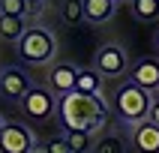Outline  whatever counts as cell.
Wrapping results in <instances>:
<instances>
[{
  "label": "cell",
  "mask_w": 159,
  "mask_h": 153,
  "mask_svg": "<svg viewBox=\"0 0 159 153\" xmlns=\"http://www.w3.org/2000/svg\"><path fill=\"white\" fill-rule=\"evenodd\" d=\"M57 117L63 132H93L111 120L105 99L102 96H84V93H66L57 99Z\"/></svg>",
  "instance_id": "6da1fadb"
},
{
  "label": "cell",
  "mask_w": 159,
  "mask_h": 153,
  "mask_svg": "<svg viewBox=\"0 0 159 153\" xmlns=\"http://www.w3.org/2000/svg\"><path fill=\"white\" fill-rule=\"evenodd\" d=\"M150 105H153V93L141 90L138 84L126 81L123 87H117L114 111H117V117H120L126 126H135V123H141V120H147V114H150Z\"/></svg>",
  "instance_id": "7a4b0ae2"
},
{
  "label": "cell",
  "mask_w": 159,
  "mask_h": 153,
  "mask_svg": "<svg viewBox=\"0 0 159 153\" xmlns=\"http://www.w3.org/2000/svg\"><path fill=\"white\" fill-rule=\"evenodd\" d=\"M18 54L30 66H45L57 54V39L48 27H27L24 36L18 39Z\"/></svg>",
  "instance_id": "3957f363"
},
{
  "label": "cell",
  "mask_w": 159,
  "mask_h": 153,
  "mask_svg": "<svg viewBox=\"0 0 159 153\" xmlns=\"http://www.w3.org/2000/svg\"><path fill=\"white\" fill-rule=\"evenodd\" d=\"M93 69H96L102 78H120V75H126V72H129V57H126L123 45L105 42L96 51V57H93Z\"/></svg>",
  "instance_id": "277c9868"
},
{
  "label": "cell",
  "mask_w": 159,
  "mask_h": 153,
  "mask_svg": "<svg viewBox=\"0 0 159 153\" xmlns=\"http://www.w3.org/2000/svg\"><path fill=\"white\" fill-rule=\"evenodd\" d=\"M36 150V138L24 123L6 120L3 132H0V153H33Z\"/></svg>",
  "instance_id": "5b68a950"
},
{
  "label": "cell",
  "mask_w": 159,
  "mask_h": 153,
  "mask_svg": "<svg viewBox=\"0 0 159 153\" xmlns=\"http://www.w3.org/2000/svg\"><path fill=\"white\" fill-rule=\"evenodd\" d=\"M30 78H27L24 69L18 66H3L0 69V96L9 99V102H21V99L30 93Z\"/></svg>",
  "instance_id": "8992f818"
},
{
  "label": "cell",
  "mask_w": 159,
  "mask_h": 153,
  "mask_svg": "<svg viewBox=\"0 0 159 153\" xmlns=\"http://www.w3.org/2000/svg\"><path fill=\"white\" fill-rule=\"evenodd\" d=\"M57 108V99L48 87H30L24 99H21V111L27 117H33V120H45V117H51V111Z\"/></svg>",
  "instance_id": "52a82bcc"
},
{
  "label": "cell",
  "mask_w": 159,
  "mask_h": 153,
  "mask_svg": "<svg viewBox=\"0 0 159 153\" xmlns=\"http://www.w3.org/2000/svg\"><path fill=\"white\" fill-rule=\"evenodd\" d=\"M129 81L138 84L147 93H156L159 90V60L156 57H141L129 66Z\"/></svg>",
  "instance_id": "ba28073f"
},
{
  "label": "cell",
  "mask_w": 159,
  "mask_h": 153,
  "mask_svg": "<svg viewBox=\"0 0 159 153\" xmlns=\"http://www.w3.org/2000/svg\"><path fill=\"white\" fill-rule=\"evenodd\" d=\"M75 81H78V66H72V63H54L48 69V90L54 96L75 93Z\"/></svg>",
  "instance_id": "9c48e42d"
},
{
  "label": "cell",
  "mask_w": 159,
  "mask_h": 153,
  "mask_svg": "<svg viewBox=\"0 0 159 153\" xmlns=\"http://www.w3.org/2000/svg\"><path fill=\"white\" fill-rule=\"evenodd\" d=\"M129 141L138 153H159V126L150 120L129 126Z\"/></svg>",
  "instance_id": "30bf717a"
},
{
  "label": "cell",
  "mask_w": 159,
  "mask_h": 153,
  "mask_svg": "<svg viewBox=\"0 0 159 153\" xmlns=\"http://www.w3.org/2000/svg\"><path fill=\"white\" fill-rule=\"evenodd\" d=\"M75 93H84V96H102V75H99L93 66H90V69H78Z\"/></svg>",
  "instance_id": "8fae6325"
},
{
  "label": "cell",
  "mask_w": 159,
  "mask_h": 153,
  "mask_svg": "<svg viewBox=\"0 0 159 153\" xmlns=\"http://www.w3.org/2000/svg\"><path fill=\"white\" fill-rule=\"evenodd\" d=\"M84 3V18L90 24H102L114 15V0H81Z\"/></svg>",
  "instance_id": "7c38bea8"
},
{
  "label": "cell",
  "mask_w": 159,
  "mask_h": 153,
  "mask_svg": "<svg viewBox=\"0 0 159 153\" xmlns=\"http://www.w3.org/2000/svg\"><path fill=\"white\" fill-rule=\"evenodd\" d=\"M27 30V21L24 18H12V15H0V39L6 42H18Z\"/></svg>",
  "instance_id": "4fadbf2b"
},
{
  "label": "cell",
  "mask_w": 159,
  "mask_h": 153,
  "mask_svg": "<svg viewBox=\"0 0 159 153\" xmlns=\"http://www.w3.org/2000/svg\"><path fill=\"white\" fill-rule=\"evenodd\" d=\"M72 153H90L93 150V132H66L63 135Z\"/></svg>",
  "instance_id": "5bb4252c"
},
{
  "label": "cell",
  "mask_w": 159,
  "mask_h": 153,
  "mask_svg": "<svg viewBox=\"0 0 159 153\" xmlns=\"http://www.w3.org/2000/svg\"><path fill=\"white\" fill-rule=\"evenodd\" d=\"M129 6H132L135 18H141V21H153V18H159V0H132Z\"/></svg>",
  "instance_id": "9a60e30c"
},
{
  "label": "cell",
  "mask_w": 159,
  "mask_h": 153,
  "mask_svg": "<svg viewBox=\"0 0 159 153\" xmlns=\"http://www.w3.org/2000/svg\"><path fill=\"white\" fill-rule=\"evenodd\" d=\"M60 15H63V21H69V24H81V21H84V3H81V0H63L60 3Z\"/></svg>",
  "instance_id": "2e32d148"
},
{
  "label": "cell",
  "mask_w": 159,
  "mask_h": 153,
  "mask_svg": "<svg viewBox=\"0 0 159 153\" xmlns=\"http://www.w3.org/2000/svg\"><path fill=\"white\" fill-rule=\"evenodd\" d=\"M33 9L27 6V0H0V15H12V18H27Z\"/></svg>",
  "instance_id": "e0dca14e"
},
{
  "label": "cell",
  "mask_w": 159,
  "mask_h": 153,
  "mask_svg": "<svg viewBox=\"0 0 159 153\" xmlns=\"http://www.w3.org/2000/svg\"><path fill=\"white\" fill-rule=\"evenodd\" d=\"M93 153H126V147H123V141H120L117 135H108V138H102V141L96 144Z\"/></svg>",
  "instance_id": "ac0fdd59"
},
{
  "label": "cell",
  "mask_w": 159,
  "mask_h": 153,
  "mask_svg": "<svg viewBox=\"0 0 159 153\" xmlns=\"http://www.w3.org/2000/svg\"><path fill=\"white\" fill-rule=\"evenodd\" d=\"M42 150H45V153H72L63 135H57V138H51V141H45V147H42Z\"/></svg>",
  "instance_id": "d6986e66"
},
{
  "label": "cell",
  "mask_w": 159,
  "mask_h": 153,
  "mask_svg": "<svg viewBox=\"0 0 159 153\" xmlns=\"http://www.w3.org/2000/svg\"><path fill=\"white\" fill-rule=\"evenodd\" d=\"M147 120H150V123H156V126H159V96L153 99V105H150V114H147Z\"/></svg>",
  "instance_id": "ffe728a7"
},
{
  "label": "cell",
  "mask_w": 159,
  "mask_h": 153,
  "mask_svg": "<svg viewBox=\"0 0 159 153\" xmlns=\"http://www.w3.org/2000/svg\"><path fill=\"white\" fill-rule=\"evenodd\" d=\"M39 3H45V0H27V6H30V9H36Z\"/></svg>",
  "instance_id": "44dd1931"
},
{
  "label": "cell",
  "mask_w": 159,
  "mask_h": 153,
  "mask_svg": "<svg viewBox=\"0 0 159 153\" xmlns=\"http://www.w3.org/2000/svg\"><path fill=\"white\" fill-rule=\"evenodd\" d=\"M153 45H156V51H159V27H156V33H153Z\"/></svg>",
  "instance_id": "7402d4cb"
},
{
  "label": "cell",
  "mask_w": 159,
  "mask_h": 153,
  "mask_svg": "<svg viewBox=\"0 0 159 153\" xmlns=\"http://www.w3.org/2000/svg\"><path fill=\"white\" fill-rule=\"evenodd\" d=\"M117 3H132V0H114V6H117Z\"/></svg>",
  "instance_id": "603a6c76"
},
{
  "label": "cell",
  "mask_w": 159,
  "mask_h": 153,
  "mask_svg": "<svg viewBox=\"0 0 159 153\" xmlns=\"http://www.w3.org/2000/svg\"><path fill=\"white\" fill-rule=\"evenodd\" d=\"M3 123H6V120H3V117H0V132H3Z\"/></svg>",
  "instance_id": "cb8c5ba5"
},
{
  "label": "cell",
  "mask_w": 159,
  "mask_h": 153,
  "mask_svg": "<svg viewBox=\"0 0 159 153\" xmlns=\"http://www.w3.org/2000/svg\"><path fill=\"white\" fill-rule=\"evenodd\" d=\"M33 153H45V150H42V147H36V150H33Z\"/></svg>",
  "instance_id": "d4e9b609"
},
{
  "label": "cell",
  "mask_w": 159,
  "mask_h": 153,
  "mask_svg": "<svg viewBox=\"0 0 159 153\" xmlns=\"http://www.w3.org/2000/svg\"><path fill=\"white\" fill-rule=\"evenodd\" d=\"M156 93H159V90H156Z\"/></svg>",
  "instance_id": "484cf974"
}]
</instances>
